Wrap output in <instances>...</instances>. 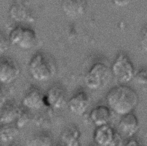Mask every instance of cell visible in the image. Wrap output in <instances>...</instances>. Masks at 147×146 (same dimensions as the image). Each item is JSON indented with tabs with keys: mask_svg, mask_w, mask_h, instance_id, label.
<instances>
[{
	"mask_svg": "<svg viewBox=\"0 0 147 146\" xmlns=\"http://www.w3.org/2000/svg\"><path fill=\"white\" fill-rule=\"evenodd\" d=\"M123 137L119 134L118 132H117L115 136L110 145V146H123L124 140Z\"/></svg>",
	"mask_w": 147,
	"mask_h": 146,
	"instance_id": "603a6c76",
	"label": "cell"
},
{
	"mask_svg": "<svg viewBox=\"0 0 147 146\" xmlns=\"http://www.w3.org/2000/svg\"><path fill=\"white\" fill-rule=\"evenodd\" d=\"M0 146H3V145H2V144L0 143Z\"/></svg>",
	"mask_w": 147,
	"mask_h": 146,
	"instance_id": "f1b7e54d",
	"label": "cell"
},
{
	"mask_svg": "<svg viewBox=\"0 0 147 146\" xmlns=\"http://www.w3.org/2000/svg\"><path fill=\"white\" fill-rule=\"evenodd\" d=\"M68 101L65 90L60 85L50 87L45 93V108L51 111L59 110L67 105Z\"/></svg>",
	"mask_w": 147,
	"mask_h": 146,
	"instance_id": "8992f818",
	"label": "cell"
},
{
	"mask_svg": "<svg viewBox=\"0 0 147 146\" xmlns=\"http://www.w3.org/2000/svg\"><path fill=\"white\" fill-rule=\"evenodd\" d=\"M110 68L112 76L120 84H126L133 79L136 70L131 60L126 54L119 53Z\"/></svg>",
	"mask_w": 147,
	"mask_h": 146,
	"instance_id": "277c9868",
	"label": "cell"
},
{
	"mask_svg": "<svg viewBox=\"0 0 147 146\" xmlns=\"http://www.w3.org/2000/svg\"><path fill=\"white\" fill-rule=\"evenodd\" d=\"M30 76L38 82H46L52 79L57 72V65L49 54L38 52L34 54L28 63Z\"/></svg>",
	"mask_w": 147,
	"mask_h": 146,
	"instance_id": "7a4b0ae2",
	"label": "cell"
},
{
	"mask_svg": "<svg viewBox=\"0 0 147 146\" xmlns=\"http://www.w3.org/2000/svg\"><path fill=\"white\" fill-rule=\"evenodd\" d=\"M140 43L142 49L147 52V25L141 28L140 34Z\"/></svg>",
	"mask_w": 147,
	"mask_h": 146,
	"instance_id": "7402d4cb",
	"label": "cell"
},
{
	"mask_svg": "<svg viewBox=\"0 0 147 146\" xmlns=\"http://www.w3.org/2000/svg\"><path fill=\"white\" fill-rule=\"evenodd\" d=\"M0 106H1V104H0Z\"/></svg>",
	"mask_w": 147,
	"mask_h": 146,
	"instance_id": "f546056e",
	"label": "cell"
},
{
	"mask_svg": "<svg viewBox=\"0 0 147 146\" xmlns=\"http://www.w3.org/2000/svg\"><path fill=\"white\" fill-rule=\"evenodd\" d=\"M81 132L74 125L65 128L60 134V139L65 146H81Z\"/></svg>",
	"mask_w": 147,
	"mask_h": 146,
	"instance_id": "2e32d148",
	"label": "cell"
},
{
	"mask_svg": "<svg viewBox=\"0 0 147 146\" xmlns=\"http://www.w3.org/2000/svg\"><path fill=\"white\" fill-rule=\"evenodd\" d=\"M5 101V99L3 98V93L2 88L0 86V104H1L3 101Z\"/></svg>",
	"mask_w": 147,
	"mask_h": 146,
	"instance_id": "484cf974",
	"label": "cell"
},
{
	"mask_svg": "<svg viewBox=\"0 0 147 146\" xmlns=\"http://www.w3.org/2000/svg\"><path fill=\"white\" fill-rule=\"evenodd\" d=\"M117 132L110 124L96 127L93 132V141L98 146H110Z\"/></svg>",
	"mask_w": 147,
	"mask_h": 146,
	"instance_id": "5bb4252c",
	"label": "cell"
},
{
	"mask_svg": "<svg viewBox=\"0 0 147 146\" xmlns=\"http://www.w3.org/2000/svg\"><path fill=\"white\" fill-rule=\"evenodd\" d=\"M9 13L12 19L18 22L31 23L34 21L31 10L21 2H14L9 8Z\"/></svg>",
	"mask_w": 147,
	"mask_h": 146,
	"instance_id": "4fadbf2b",
	"label": "cell"
},
{
	"mask_svg": "<svg viewBox=\"0 0 147 146\" xmlns=\"http://www.w3.org/2000/svg\"><path fill=\"white\" fill-rule=\"evenodd\" d=\"M8 38L10 44L25 50L33 48L37 41L35 31L21 25L14 27L9 33Z\"/></svg>",
	"mask_w": 147,
	"mask_h": 146,
	"instance_id": "5b68a950",
	"label": "cell"
},
{
	"mask_svg": "<svg viewBox=\"0 0 147 146\" xmlns=\"http://www.w3.org/2000/svg\"><path fill=\"white\" fill-rule=\"evenodd\" d=\"M90 102L91 99L88 94L84 90H79L68 99L67 105L71 113L80 116L87 112Z\"/></svg>",
	"mask_w": 147,
	"mask_h": 146,
	"instance_id": "ba28073f",
	"label": "cell"
},
{
	"mask_svg": "<svg viewBox=\"0 0 147 146\" xmlns=\"http://www.w3.org/2000/svg\"><path fill=\"white\" fill-rule=\"evenodd\" d=\"M123 146H142V144L136 138L131 137L127 139L124 142Z\"/></svg>",
	"mask_w": 147,
	"mask_h": 146,
	"instance_id": "cb8c5ba5",
	"label": "cell"
},
{
	"mask_svg": "<svg viewBox=\"0 0 147 146\" xmlns=\"http://www.w3.org/2000/svg\"><path fill=\"white\" fill-rule=\"evenodd\" d=\"M56 146H62V145H57Z\"/></svg>",
	"mask_w": 147,
	"mask_h": 146,
	"instance_id": "83f0119b",
	"label": "cell"
},
{
	"mask_svg": "<svg viewBox=\"0 0 147 146\" xmlns=\"http://www.w3.org/2000/svg\"><path fill=\"white\" fill-rule=\"evenodd\" d=\"M21 104L28 110H40L45 108V93L36 86L30 87L24 93Z\"/></svg>",
	"mask_w": 147,
	"mask_h": 146,
	"instance_id": "9c48e42d",
	"label": "cell"
},
{
	"mask_svg": "<svg viewBox=\"0 0 147 146\" xmlns=\"http://www.w3.org/2000/svg\"><path fill=\"white\" fill-rule=\"evenodd\" d=\"M118 132L126 139L134 137L140 129V122L133 112L121 116L118 124Z\"/></svg>",
	"mask_w": 147,
	"mask_h": 146,
	"instance_id": "30bf717a",
	"label": "cell"
},
{
	"mask_svg": "<svg viewBox=\"0 0 147 146\" xmlns=\"http://www.w3.org/2000/svg\"><path fill=\"white\" fill-rule=\"evenodd\" d=\"M21 108L13 100H5L0 106V123L6 124L15 122Z\"/></svg>",
	"mask_w": 147,
	"mask_h": 146,
	"instance_id": "7c38bea8",
	"label": "cell"
},
{
	"mask_svg": "<svg viewBox=\"0 0 147 146\" xmlns=\"http://www.w3.org/2000/svg\"><path fill=\"white\" fill-rule=\"evenodd\" d=\"M10 44L8 37L0 30V55L8 50Z\"/></svg>",
	"mask_w": 147,
	"mask_h": 146,
	"instance_id": "44dd1931",
	"label": "cell"
},
{
	"mask_svg": "<svg viewBox=\"0 0 147 146\" xmlns=\"http://www.w3.org/2000/svg\"><path fill=\"white\" fill-rule=\"evenodd\" d=\"M30 117L28 109L24 108L22 106L21 109L18 115V117L15 121V125L18 128L21 129L25 127L30 121Z\"/></svg>",
	"mask_w": 147,
	"mask_h": 146,
	"instance_id": "d6986e66",
	"label": "cell"
},
{
	"mask_svg": "<svg viewBox=\"0 0 147 146\" xmlns=\"http://www.w3.org/2000/svg\"><path fill=\"white\" fill-rule=\"evenodd\" d=\"M9 146H18V145H16V144H13L10 145Z\"/></svg>",
	"mask_w": 147,
	"mask_h": 146,
	"instance_id": "4316f807",
	"label": "cell"
},
{
	"mask_svg": "<svg viewBox=\"0 0 147 146\" xmlns=\"http://www.w3.org/2000/svg\"><path fill=\"white\" fill-rule=\"evenodd\" d=\"M113 3L118 7H123L127 6L130 0H111Z\"/></svg>",
	"mask_w": 147,
	"mask_h": 146,
	"instance_id": "d4e9b609",
	"label": "cell"
},
{
	"mask_svg": "<svg viewBox=\"0 0 147 146\" xmlns=\"http://www.w3.org/2000/svg\"><path fill=\"white\" fill-rule=\"evenodd\" d=\"M111 68L102 62L92 64L84 77V84L87 88L96 90L105 88L112 77Z\"/></svg>",
	"mask_w": 147,
	"mask_h": 146,
	"instance_id": "3957f363",
	"label": "cell"
},
{
	"mask_svg": "<svg viewBox=\"0 0 147 146\" xmlns=\"http://www.w3.org/2000/svg\"><path fill=\"white\" fill-rule=\"evenodd\" d=\"M53 139L50 134L41 132L35 133L26 140V146H52Z\"/></svg>",
	"mask_w": 147,
	"mask_h": 146,
	"instance_id": "e0dca14e",
	"label": "cell"
},
{
	"mask_svg": "<svg viewBox=\"0 0 147 146\" xmlns=\"http://www.w3.org/2000/svg\"><path fill=\"white\" fill-rule=\"evenodd\" d=\"M87 7V0H62L61 9L69 18H77L82 16Z\"/></svg>",
	"mask_w": 147,
	"mask_h": 146,
	"instance_id": "9a60e30c",
	"label": "cell"
},
{
	"mask_svg": "<svg viewBox=\"0 0 147 146\" xmlns=\"http://www.w3.org/2000/svg\"><path fill=\"white\" fill-rule=\"evenodd\" d=\"M21 70L16 60L9 57H0V84H9L20 74Z\"/></svg>",
	"mask_w": 147,
	"mask_h": 146,
	"instance_id": "52a82bcc",
	"label": "cell"
},
{
	"mask_svg": "<svg viewBox=\"0 0 147 146\" xmlns=\"http://www.w3.org/2000/svg\"><path fill=\"white\" fill-rule=\"evenodd\" d=\"M19 129L12 124L0 125V140L4 143L13 141L18 136Z\"/></svg>",
	"mask_w": 147,
	"mask_h": 146,
	"instance_id": "ac0fdd59",
	"label": "cell"
},
{
	"mask_svg": "<svg viewBox=\"0 0 147 146\" xmlns=\"http://www.w3.org/2000/svg\"><path fill=\"white\" fill-rule=\"evenodd\" d=\"M112 113L107 105H98L91 109L88 117L90 121L98 127L109 124Z\"/></svg>",
	"mask_w": 147,
	"mask_h": 146,
	"instance_id": "8fae6325",
	"label": "cell"
},
{
	"mask_svg": "<svg viewBox=\"0 0 147 146\" xmlns=\"http://www.w3.org/2000/svg\"><path fill=\"white\" fill-rule=\"evenodd\" d=\"M105 100L113 113L122 116L134 112L138 104L139 97L131 87L119 84L107 92Z\"/></svg>",
	"mask_w": 147,
	"mask_h": 146,
	"instance_id": "6da1fadb",
	"label": "cell"
},
{
	"mask_svg": "<svg viewBox=\"0 0 147 146\" xmlns=\"http://www.w3.org/2000/svg\"><path fill=\"white\" fill-rule=\"evenodd\" d=\"M133 79L138 84H147V68L142 67L135 70Z\"/></svg>",
	"mask_w": 147,
	"mask_h": 146,
	"instance_id": "ffe728a7",
	"label": "cell"
}]
</instances>
